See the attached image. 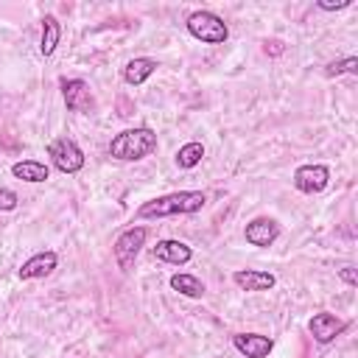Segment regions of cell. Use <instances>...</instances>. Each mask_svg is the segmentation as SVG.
Wrapping results in <instances>:
<instances>
[{
	"instance_id": "obj_1",
	"label": "cell",
	"mask_w": 358,
	"mask_h": 358,
	"mask_svg": "<svg viewBox=\"0 0 358 358\" xmlns=\"http://www.w3.org/2000/svg\"><path fill=\"white\" fill-rule=\"evenodd\" d=\"M207 204V196L201 190H176L168 196H157L137 207V218H168V215H193Z\"/></svg>"
},
{
	"instance_id": "obj_2",
	"label": "cell",
	"mask_w": 358,
	"mask_h": 358,
	"mask_svg": "<svg viewBox=\"0 0 358 358\" xmlns=\"http://www.w3.org/2000/svg\"><path fill=\"white\" fill-rule=\"evenodd\" d=\"M154 151H157V134L148 126L123 129L109 143V157H115L120 162H140Z\"/></svg>"
},
{
	"instance_id": "obj_3",
	"label": "cell",
	"mask_w": 358,
	"mask_h": 358,
	"mask_svg": "<svg viewBox=\"0 0 358 358\" xmlns=\"http://www.w3.org/2000/svg\"><path fill=\"white\" fill-rule=\"evenodd\" d=\"M187 31H190V36L193 39H199V42H204V45H224L227 39H229V28H227V22L218 17V14H213V11H193L190 17H187Z\"/></svg>"
},
{
	"instance_id": "obj_4",
	"label": "cell",
	"mask_w": 358,
	"mask_h": 358,
	"mask_svg": "<svg viewBox=\"0 0 358 358\" xmlns=\"http://www.w3.org/2000/svg\"><path fill=\"white\" fill-rule=\"evenodd\" d=\"M145 238H148V229H145V227H129V229H123V232L115 238L112 255H115V260H117V268L129 271V268L134 266L140 249L145 246Z\"/></svg>"
},
{
	"instance_id": "obj_5",
	"label": "cell",
	"mask_w": 358,
	"mask_h": 358,
	"mask_svg": "<svg viewBox=\"0 0 358 358\" xmlns=\"http://www.w3.org/2000/svg\"><path fill=\"white\" fill-rule=\"evenodd\" d=\"M48 157L62 173H78L84 168V151L70 137H56L48 143Z\"/></svg>"
},
{
	"instance_id": "obj_6",
	"label": "cell",
	"mask_w": 358,
	"mask_h": 358,
	"mask_svg": "<svg viewBox=\"0 0 358 358\" xmlns=\"http://www.w3.org/2000/svg\"><path fill=\"white\" fill-rule=\"evenodd\" d=\"M62 98H64V106H67L70 112L87 115V112H92V106H95V98H92L90 84L81 81V78H62Z\"/></svg>"
},
{
	"instance_id": "obj_7",
	"label": "cell",
	"mask_w": 358,
	"mask_h": 358,
	"mask_svg": "<svg viewBox=\"0 0 358 358\" xmlns=\"http://www.w3.org/2000/svg\"><path fill=\"white\" fill-rule=\"evenodd\" d=\"M327 182H330V168L327 165H299L294 171V187L299 193H308V196L322 193L327 187Z\"/></svg>"
},
{
	"instance_id": "obj_8",
	"label": "cell",
	"mask_w": 358,
	"mask_h": 358,
	"mask_svg": "<svg viewBox=\"0 0 358 358\" xmlns=\"http://www.w3.org/2000/svg\"><path fill=\"white\" fill-rule=\"evenodd\" d=\"M344 327H347V322H341L338 316H333V313H327V310L313 313L310 322H308V330H310V336H313L319 344H330L336 336H341Z\"/></svg>"
},
{
	"instance_id": "obj_9",
	"label": "cell",
	"mask_w": 358,
	"mask_h": 358,
	"mask_svg": "<svg viewBox=\"0 0 358 358\" xmlns=\"http://www.w3.org/2000/svg\"><path fill=\"white\" fill-rule=\"evenodd\" d=\"M151 255H154V260H159V263L185 266V263H190L193 249H190L187 243L176 241V238H165V241H157V246L151 249Z\"/></svg>"
},
{
	"instance_id": "obj_10",
	"label": "cell",
	"mask_w": 358,
	"mask_h": 358,
	"mask_svg": "<svg viewBox=\"0 0 358 358\" xmlns=\"http://www.w3.org/2000/svg\"><path fill=\"white\" fill-rule=\"evenodd\" d=\"M232 347L246 358H268V352L274 350V341L260 333H235Z\"/></svg>"
},
{
	"instance_id": "obj_11",
	"label": "cell",
	"mask_w": 358,
	"mask_h": 358,
	"mask_svg": "<svg viewBox=\"0 0 358 358\" xmlns=\"http://www.w3.org/2000/svg\"><path fill=\"white\" fill-rule=\"evenodd\" d=\"M277 235H280V224H277L274 218H255V221H249L246 229H243L246 243L260 246V249L271 246V243L277 241Z\"/></svg>"
},
{
	"instance_id": "obj_12",
	"label": "cell",
	"mask_w": 358,
	"mask_h": 358,
	"mask_svg": "<svg viewBox=\"0 0 358 358\" xmlns=\"http://www.w3.org/2000/svg\"><path fill=\"white\" fill-rule=\"evenodd\" d=\"M232 282L241 288V291H268V288H274V282H277V277L271 274V271H260V268H238L235 274H232Z\"/></svg>"
},
{
	"instance_id": "obj_13",
	"label": "cell",
	"mask_w": 358,
	"mask_h": 358,
	"mask_svg": "<svg viewBox=\"0 0 358 358\" xmlns=\"http://www.w3.org/2000/svg\"><path fill=\"white\" fill-rule=\"evenodd\" d=\"M59 257L56 252H36L34 257H28L22 266H20V280H39V277H48L53 268H56Z\"/></svg>"
},
{
	"instance_id": "obj_14",
	"label": "cell",
	"mask_w": 358,
	"mask_h": 358,
	"mask_svg": "<svg viewBox=\"0 0 358 358\" xmlns=\"http://www.w3.org/2000/svg\"><path fill=\"white\" fill-rule=\"evenodd\" d=\"M157 59H148V56H134V59H129L126 62V67H123V81L126 84H131V87H140V84H145L154 73H157Z\"/></svg>"
},
{
	"instance_id": "obj_15",
	"label": "cell",
	"mask_w": 358,
	"mask_h": 358,
	"mask_svg": "<svg viewBox=\"0 0 358 358\" xmlns=\"http://www.w3.org/2000/svg\"><path fill=\"white\" fill-rule=\"evenodd\" d=\"M11 173L22 182H45L50 176V168L45 162H36V159H20L11 165Z\"/></svg>"
},
{
	"instance_id": "obj_16",
	"label": "cell",
	"mask_w": 358,
	"mask_h": 358,
	"mask_svg": "<svg viewBox=\"0 0 358 358\" xmlns=\"http://www.w3.org/2000/svg\"><path fill=\"white\" fill-rule=\"evenodd\" d=\"M59 39H62V25H59V20H56L53 14H45V20H42V39H39V53H42V56H50V53L56 50Z\"/></svg>"
},
{
	"instance_id": "obj_17",
	"label": "cell",
	"mask_w": 358,
	"mask_h": 358,
	"mask_svg": "<svg viewBox=\"0 0 358 358\" xmlns=\"http://www.w3.org/2000/svg\"><path fill=\"white\" fill-rule=\"evenodd\" d=\"M171 288L179 291L182 296H190V299L204 296V282H201L199 277H193V274H185V271L171 277Z\"/></svg>"
},
{
	"instance_id": "obj_18",
	"label": "cell",
	"mask_w": 358,
	"mask_h": 358,
	"mask_svg": "<svg viewBox=\"0 0 358 358\" xmlns=\"http://www.w3.org/2000/svg\"><path fill=\"white\" fill-rule=\"evenodd\" d=\"M201 157H204V145L199 140H190L176 151V165L179 168H196L201 162Z\"/></svg>"
},
{
	"instance_id": "obj_19",
	"label": "cell",
	"mask_w": 358,
	"mask_h": 358,
	"mask_svg": "<svg viewBox=\"0 0 358 358\" xmlns=\"http://www.w3.org/2000/svg\"><path fill=\"white\" fill-rule=\"evenodd\" d=\"M327 76H341V73H358V56H347V59H338V62H330L324 67Z\"/></svg>"
},
{
	"instance_id": "obj_20",
	"label": "cell",
	"mask_w": 358,
	"mask_h": 358,
	"mask_svg": "<svg viewBox=\"0 0 358 358\" xmlns=\"http://www.w3.org/2000/svg\"><path fill=\"white\" fill-rule=\"evenodd\" d=\"M17 193L14 190H8V187H0V210L3 213H8V210H17Z\"/></svg>"
},
{
	"instance_id": "obj_21",
	"label": "cell",
	"mask_w": 358,
	"mask_h": 358,
	"mask_svg": "<svg viewBox=\"0 0 358 358\" xmlns=\"http://www.w3.org/2000/svg\"><path fill=\"white\" fill-rule=\"evenodd\" d=\"M322 11H341V8H350L352 6V0H336V3H327V0H319L316 3Z\"/></svg>"
},
{
	"instance_id": "obj_22",
	"label": "cell",
	"mask_w": 358,
	"mask_h": 358,
	"mask_svg": "<svg viewBox=\"0 0 358 358\" xmlns=\"http://www.w3.org/2000/svg\"><path fill=\"white\" fill-rule=\"evenodd\" d=\"M338 280H344L350 288H355V285H358V277H355V266H344V268H338Z\"/></svg>"
}]
</instances>
